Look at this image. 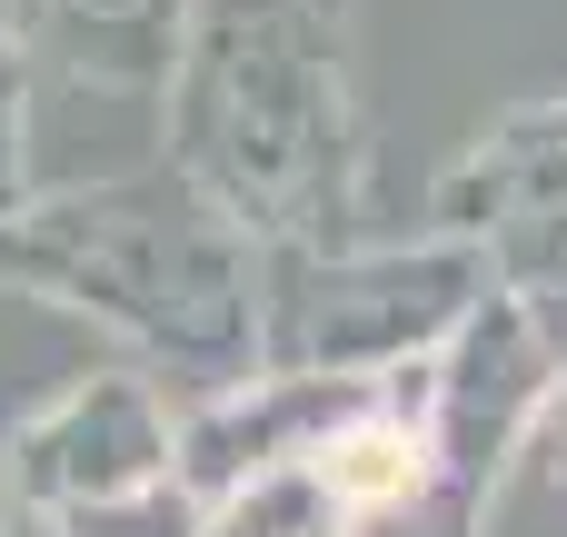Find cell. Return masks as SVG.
<instances>
[{
	"instance_id": "cell-1",
	"label": "cell",
	"mask_w": 567,
	"mask_h": 537,
	"mask_svg": "<svg viewBox=\"0 0 567 537\" xmlns=\"http://www.w3.org/2000/svg\"><path fill=\"white\" fill-rule=\"evenodd\" d=\"M409 478H419V428H399V419H369L329 448V498H349V508H389V498H409Z\"/></svg>"
}]
</instances>
